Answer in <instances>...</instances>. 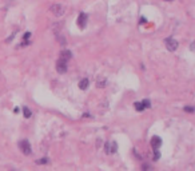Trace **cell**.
Listing matches in <instances>:
<instances>
[{
    "label": "cell",
    "mask_w": 195,
    "mask_h": 171,
    "mask_svg": "<svg viewBox=\"0 0 195 171\" xmlns=\"http://www.w3.org/2000/svg\"><path fill=\"white\" fill-rule=\"evenodd\" d=\"M134 107H135V110H136V111H144L146 108L151 107V103H150L149 99H144V100H142V102H135Z\"/></svg>",
    "instance_id": "cell-1"
},
{
    "label": "cell",
    "mask_w": 195,
    "mask_h": 171,
    "mask_svg": "<svg viewBox=\"0 0 195 171\" xmlns=\"http://www.w3.org/2000/svg\"><path fill=\"white\" fill-rule=\"evenodd\" d=\"M19 148H20V151L24 155H29L31 154V145H29V142L27 139H23L19 142Z\"/></svg>",
    "instance_id": "cell-2"
},
{
    "label": "cell",
    "mask_w": 195,
    "mask_h": 171,
    "mask_svg": "<svg viewBox=\"0 0 195 171\" xmlns=\"http://www.w3.org/2000/svg\"><path fill=\"white\" fill-rule=\"evenodd\" d=\"M164 44H166L167 49L171 51V52L176 51V48H178V41L175 40V39H172V38H167L166 40H164Z\"/></svg>",
    "instance_id": "cell-3"
},
{
    "label": "cell",
    "mask_w": 195,
    "mask_h": 171,
    "mask_svg": "<svg viewBox=\"0 0 195 171\" xmlns=\"http://www.w3.org/2000/svg\"><path fill=\"white\" fill-rule=\"evenodd\" d=\"M104 150H106V154H115V152H116V150H118L116 142H114V140L107 142L104 145Z\"/></svg>",
    "instance_id": "cell-4"
},
{
    "label": "cell",
    "mask_w": 195,
    "mask_h": 171,
    "mask_svg": "<svg viewBox=\"0 0 195 171\" xmlns=\"http://www.w3.org/2000/svg\"><path fill=\"white\" fill-rule=\"evenodd\" d=\"M50 11L52 12L55 16H61V15L64 14V7L61 6V4H52Z\"/></svg>",
    "instance_id": "cell-5"
},
{
    "label": "cell",
    "mask_w": 195,
    "mask_h": 171,
    "mask_svg": "<svg viewBox=\"0 0 195 171\" xmlns=\"http://www.w3.org/2000/svg\"><path fill=\"white\" fill-rule=\"evenodd\" d=\"M87 21H88V16L84 14V12H80L78 16V26L80 27V28H84Z\"/></svg>",
    "instance_id": "cell-6"
},
{
    "label": "cell",
    "mask_w": 195,
    "mask_h": 171,
    "mask_svg": "<svg viewBox=\"0 0 195 171\" xmlns=\"http://www.w3.org/2000/svg\"><path fill=\"white\" fill-rule=\"evenodd\" d=\"M67 62H63L59 59L58 62H56V71H58L59 74H64V72H67Z\"/></svg>",
    "instance_id": "cell-7"
},
{
    "label": "cell",
    "mask_w": 195,
    "mask_h": 171,
    "mask_svg": "<svg viewBox=\"0 0 195 171\" xmlns=\"http://www.w3.org/2000/svg\"><path fill=\"white\" fill-rule=\"evenodd\" d=\"M162 146V139H160L159 136H152L151 138V147L154 148V150H158V148Z\"/></svg>",
    "instance_id": "cell-8"
},
{
    "label": "cell",
    "mask_w": 195,
    "mask_h": 171,
    "mask_svg": "<svg viewBox=\"0 0 195 171\" xmlns=\"http://www.w3.org/2000/svg\"><path fill=\"white\" fill-rule=\"evenodd\" d=\"M71 58H72V54H71L70 51H61L60 56H59V59H60V60H63V62H68Z\"/></svg>",
    "instance_id": "cell-9"
},
{
    "label": "cell",
    "mask_w": 195,
    "mask_h": 171,
    "mask_svg": "<svg viewBox=\"0 0 195 171\" xmlns=\"http://www.w3.org/2000/svg\"><path fill=\"white\" fill-rule=\"evenodd\" d=\"M88 84H90V80H88L87 78H84L80 80V83H79V88H80V90H86V88L88 87Z\"/></svg>",
    "instance_id": "cell-10"
},
{
    "label": "cell",
    "mask_w": 195,
    "mask_h": 171,
    "mask_svg": "<svg viewBox=\"0 0 195 171\" xmlns=\"http://www.w3.org/2000/svg\"><path fill=\"white\" fill-rule=\"evenodd\" d=\"M23 114H24V116H26V118H31V115H32L31 110H29L28 107H26V106L23 107Z\"/></svg>",
    "instance_id": "cell-11"
},
{
    "label": "cell",
    "mask_w": 195,
    "mask_h": 171,
    "mask_svg": "<svg viewBox=\"0 0 195 171\" xmlns=\"http://www.w3.org/2000/svg\"><path fill=\"white\" fill-rule=\"evenodd\" d=\"M96 83H98V87H104L106 83H107V80H106L104 78H99Z\"/></svg>",
    "instance_id": "cell-12"
},
{
    "label": "cell",
    "mask_w": 195,
    "mask_h": 171,
    "mask_svg": "<svg viewBox=\"0 0 195 171\" xmlns=\"http://www.w3.org/2000/svg\"><path fill=\"white\" fill-rule=\"evenodd\" d=\"M142 171H152V167L147 163H143L142 165Z\"/></svg>",
    "instance_id": "cell-13"
},
{
    "label": "cell",
    "mask_w": 195,
    "mask_h": 171,
    "mask_svg": "<svg viewBox=\"0 0 195 171\" xmlns=\"http://www.w3.org/2000/svg\"><path fill=\"white\" fill-rule=\"evenodd\" d=\"M183 110L186 111V112H194V107H192V106H184L183 107Z\"/></svg>",
    "instance_id": "cell-14"
},
{
    "label": "cell",
    "mask_w": 195,
    "mask_h": 171,
    "mask_svg": "<svg viewBox=\"0 0 195 171\" xmlns=\"http://www.w3.org/2000/svg\"><path fill=\"white\" fill-rule=\"evenodd\" d=\"M36 163H38V165H44V163H48V159H47V158H41V159H39Z\"/></svg>",
    "instance_id": "cell-15"
},
{
    "label": "cell",
    "mask_w": 195,
    "mask_h": 171,
    "mask_svg": "<svg viewBox=\"0 0 195 171\" xmlns=\"http://www.w3.org/2000/svg\"><path fill=\"white\" fill-rule=\"evenodd\" d=\"M29 36H31V32H26V35L23 36V41L28 40V39H29Z\"/></svg>",
    "instance_id": "cell-16"
},
{
    "label": "cell",
    "mask_w": 195,
    "mask_h": 171,
    "mask_svg": "<svg viewBox=\"0 0 195 171\" xmlns=\"http://www.w3.org/2000/svg\"><path fill=\"white\" fill-rule=\"evenodd\" d=\"M140 23H146V19L144 18H140Z\"/></svg>",
    "instance_id": "cell-17"
},
{
    "label": "cell",
    "mask_w": 195,
    "mask_h": 171,
    "mask_svg": "<svg viewBox=\"0 0 195 171\" xmlns=\"http://www.w3.org/2000/svg\"><path fill=\"white\" fill-rule=\"evenodd\" d=\"M166 1H172V0H166Z\"/></svg>",
    "instance_id": "cell-18"
},
{
    "label": "cell",
    "mask_w": 195,
    "mask_h": 171,
    "mask_svg": "<svg viewBox=\"0 0 195 171\" xmlns=\"http://www.w3.org/2000/svg\"><path fill=\"white\" fill-rule=\"evenodd\" d=\"M11 171H19V170H11Z\"/></svg>",
    "instance_id": "cell-19"
}]
</instances>
